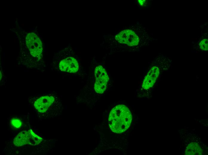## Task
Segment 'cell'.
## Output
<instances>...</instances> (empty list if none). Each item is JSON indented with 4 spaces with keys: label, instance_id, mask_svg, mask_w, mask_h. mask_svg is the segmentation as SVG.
<instances>
[{
    "label": "cell",
    "instance_id": "cell-5",
    "mask_svg": "<svg viewBox=\"0 0 208 155\" xmlns=\"http://www.w3.org/2000/svg\"><path fill=\"white\" fill-rule=\"evenodd\" d=\"M56 102L54 96L51 94L44 95L35 100L33 106L38 112L43 113L47 111Z\"/></svg>",
    "mask_w": 208,
    "mask_h": 155
},
{
    "label": "cell",
    "instance_id": "cell-9",
    "mask_svg": "<svg viewBox=\"0 0 208 155\" xmlns=\"http://www.w3.org/2000/svg\"><path fill=\"white\" fill-rule=\"evenodd\" d=\"M200 147V145L196 142L191 143L189 144L187 146L186 148L187 150L186 151L187 152L190 150H192V155L199 154V152L202 151L201 150V147Z\"/></svg>",
    "mask_w": 208,
    "mask_h": 155
},
{
    "label": "cell",
    "instance_id": "cell-12",
    "mask_svg": "<svg viewBox=\"0 0 208 155\" xmlns=\"http://www.w3.org/2000/svg\"><path fill=\"white\" fill-rule=\"evenodd\" d=\"M138 1L141 5H143L145 1V0H138Z\"/></svg>",
    "mask_w": 208,
    "mask_h": 155
},
{
    "label": "cell",
    "instance_id": "cell-8",
    "mask_svg": "<svg viewBox=\"0 0 208 155\" xmlns=\"http://www.w3.org/2000/svg\"><path fill=\"white\" fill-rule=\"evenodd\" d=\"M13 143L14 145L17 146H21L26 144L33 145L30 129L19 133L14 139Z\"/></svg>",
    "mask_w": 208,
    "mask_h": 155
},
{
    "label": "cell",
    "instance_id": "cell-6",
    "mask_svg": "<svg viewBox=\"0 0 208 155\" xmlns=\"http://www.w3.org/2000/svg\"><path fill=\"white\" fill-rule=\"evenodd\" d=\"M115 38L120 43L130 46L137 45L139 41L138 36L134 32L130 30L121 31L115 36Z\"/></svg>",
    "mask_w": 208,
    "mask_h": 155
},
{
    "label": "cell",
    "instance_id": "cell-10",
    "mask_svg": "<svg viewBox=\"0 0 208 155\" xmlns=\"http://www.w3.org/2000/svg\"><path fill=\"white\" fill-rule=\"evenodd\" d=\"M10 123L13 128L16 129L19 128L22 125L21 121L17 118L11 119L10 120Z\"/></svg>",
    "mask_w": 208,
    "mask_h": 155
},
{
    "label": "cell",
    "instance_id": "cell-7",
    "mask_svg": "<svg viewBox=\"0 0 208 155\" xmlns=\"http://www.w3.org/2000/svg\"><path fill=\"white\" fill-rule=\"evenodd\" d=\"M159 74V69L157 67H152L145 78L142 85V88L148 89L152 87Z\"/></svg>",
    "mask_w": 208,
    "mask_h": 155
},
{
    "label": "cell",
    "instance_id": "cell-11",
    "mask_svg": "<svg viewBox=\"0 0 208 155\" xmlns=\"http://www.w3.org/2000/svg\"><path fill=\"white\" fill-rule=\"evenodd\" d=\"M208 41L207 39H204L200 42L199 45L200 49L203 50H207Z\"/></svg>",
    "mask_w": 208,
    "mask_h": 155
},
{
    "label": "cell",
    "instance_id": "cell-1",
    "mask_svg": "<svg viewBox=\"0 0 208 155\" xmlns=\"http://www.w3.org/2000/svg\"><path fill=\"white\" fill-rule=\"evenodd\" d=\"M55 69L64 73L76 74L80 72L81 65L79 58L73 48L67 47L57 54Z\"/></svg>",
    "mask_w": 208,
    "mask_h": 155
},
{
    "label": "cell",
    "instance_id": "cell-2",
    "mask_svg": "<svg viewBox=\"0 0 208 155\" xmlns=\"http://www.w3.org/2000/svg\"><path fill=\"white\" fill-rule=\"evenodd\" d=\"M132 115L128 108L123 105H118L111 110L108 117V124L114 132L121 133L129 127Z\"/></svg>",
    "mask_w": 208,
    "mask_h": 155
},
{
    "label": "cell",
    "instance_id": "cell-3",
    "mask_svg": "<svg viewBox=\"0 0 208 155\" xmlns=\"http://www.w3.org/2000/svg\"><path fill=\"white\" fill-rule=\"evenodd\" d=\"M26 50L25 56H27V67L37 68L38 62L42 58L43 52L42 42L36 34L28 33L26 38Z\"/></svg>",
    "mask_w": 208,
    "mask_h": 155
},
{
    "label": "cell",
    "instance_id": "cell-4",
    "mask_svg": "<svg viewBox=\"0 0 208 155\" xmlns=\"http://www.w3.org/2000/svg\"><path fill=\"white\" fill-rule=\"evenodd\" d=\"M94 75L95 91L97 93L102 94L105 90L109 80L107 72L102 66L99 65L95 68Z\"/></svg>",
    "mask_w": 208,
    "mask_h": 155
}]
</instances>
